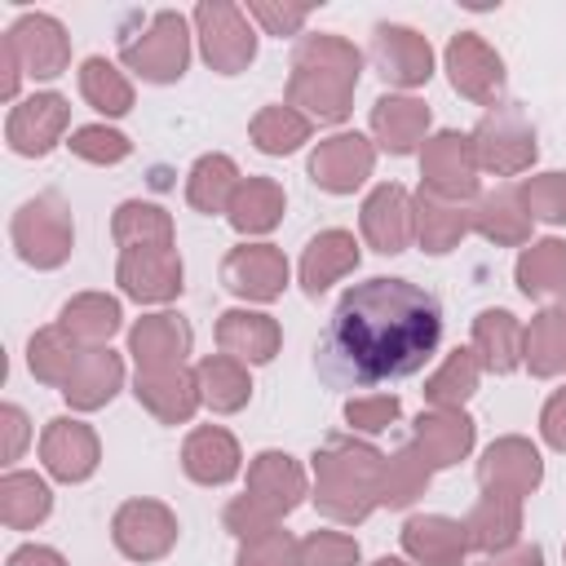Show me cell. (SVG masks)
<instances>
[{"instance_id": "obj_18", "label": "cell", "mask_w": 566, "mask_h": 566, "mask_svg": "<svg viewBox=\"0 0 566 566\" xmlns=\"http://www.w3.org/2000/svg\"><path fill=\"white\" fill-rule=\"evenodd\" d=\"M97 455H102L97 451V433L88 424L66 420V416L49 420V429L40 438V460L57 482H84L97 469Z\"/></svg>"}, {"instance_id": "obj_7", "label": "cell", "mask_w": 566, "mask_h": 566, "mask_svg": "<svg viewBox=\"0 0 566 566\" xmlns=\"http://www.w3.org/2000/svg\"><path fill=\"white\" fill-rule=\"evenodd\" d=\"M195 31L203 44V57L221 75H239L256 57V35L248 27V13L226 0H203L195 9Z\"/></svg>"}, {"instance_id": "obj_19", "label": "cell", "mask_w": 566, "mask_h": 566, "mask_svg": "<svg viewBox=\"0 0 566 566\" xmlns=\"http://www.w3.org/2000/svg\"><path fill=\"white\" fill-rule=\"evenodd\" d=\"M411 442L420 447V455H424L429 469H451V464L464 460L469 447H473V420H469L460 407L420 411L416 424H411Z\"/></svg>"}, {"instance_id": "obj_55", "label": "cell", "mask_w": 566, "mask_h": 566, "mask_svg": "<svg viewBox=\"0 0 566 566\" xmlns=\"http://www.w3.org/2000/svg\"><path fill=\"white\" fill-rule=\"evenodd\" d=\"M539 429H544V442L566 451V389H557L548 402H544V416H539Z\"/></svg>"}, {"instance_id": "obj_52", "label": "cell", "mask_w": 566, "mask_h": 566, "mask_svg": "<svg viewBox=\"0 0 566 566\" xmlns=\"http://www.w3.org/2000/svg\"><path fill=\"white\" fill-rule=\"evenodd\" d=\"M248 13L270 31V35H296L301 27H305V18H310V4H265V0H252L248 4Z\"/></svg>"}, {"instance_id": "obj_29", "label": "cell", "mask_w": 566, "mask_h": 566, "mask_svg": "<svg viewBox=\"0 0 566 566\" xmlns=\"http://www.w3.org/2000/svg\"><path fill=\"white\" fill-rule=\"evenodd\" d=\"M522 345H526V327L509 314V310H482L473 318V354L486 371L504 376L522 363Z\"/></svg>"}, {"instance_id": "obj_51", "label": "cell", "mask_w": 566, "mask_h": 566, "mask_svg": "<svg viewBox=\"0 0 566 566\" xmlns=\"http://www.w3.org/2000/svg\"><path fill=\"white\" fill-rule=\"evenodd\" d=\"M398 398L394 394H376V398H349L345 402V420L354 424V429H363V433H380V429H389L394 420H398Z\"/></svg>"}, {"instance_id": "obj_12", "label": "cell", "mask_w": 566, "mask_h": 566, "mask_svg": "<svg viewBox=\"0 0 566 566\" xmlns=\"http://www.w3.org/2000/svg\"><path fill=\"white\" fill-rule=\"evenodd\" d=\"M371 62L380 71L385 84H398V88H416L433 75V49L420 31L411 27H398V22H380L371 31Z\"/></svg>"}, {"instance_id": "obj_4", "label": "cell", "mask_w": 566, "mask_h": 566, "mask_svg": "<svg viewBox=\"0 0 566 566\" xmlns=\"http://www.w3.org/2000/svg\"><path fill=\"white\" fill-rule=\"evenodd\" d=\"M119 62L128 71H137L142 80L150 84H172L186 75V62H190V35H186V18L172 13V9H159L150 18V27L137 35H124L119 40Z\"/></svg>"}, {"instance_id": "obj_56", "label": "cell", "mask_w": 566, "mask_h": 566, "mask_svg": "<svg viewBox=\"0 0 566 566\" xmlns=\"http://www.w3.org/2000/svg\"><path fill=\"white\" fill-rule=\"evenodd\" d=\"M4 566H66V562H62V553L49 548V544H22V548L9 553Z\"/></svg>"}, {"instance_id": "obj_14", "label": "cell", "mask_w": 566, "mask_h": 566, "mask_svg": "<svg viewBox=\"0 0 566 566\" xmlns=\"http://www.w3.org/2000/svg\"><path fill=\"white\" fill-rule=\"evenodd\" d=\"M66 119H71V106H66L62 93H35V97H27V102H18V106L9 111L4 137H9V146H13L18 155L40 159V155H49V150L57 146Z\"/></svg>"}, {"instance_id": "obj_53", "label": "cell", "mask_w": 566, "mask_h": 566, "mask_svg": "<svg viewBox=\"0 0 566 566\" xmlns=\"http://www.w3.org/2000/svg\"><path fill=\"white\" fill-rule=\"evenodd\" d=\"M270 526H274V517H270L252 495H239V500L226 504V531H234L239 539L261 535V531H270Z\"/></svg>"}, {"instance_id": "obj_49", "label": "cell", "mask_w": 566, "mask_h": 566, "mask_svg": "<svg viewBox=\"0 0 566 566\" xmlns=\"http://www.w3.org/2000/svg\"><path fill=\"white\" fill-rule=\"evenodd\" d=\"M66 146H71L80 159H88V164H119V159H128V150H133V142H128L124 133L106 128V124H84V128H75Z\"/></svg>"}, {"instance_id": "obj_40", "label": "cell", "mask_w": 566, "mask_h": 566, "mask_svg": "<svg viewBox=\"0 0 566 566\" xmlns=\"http://www.w3.org/2000/svg\"><path fill=\"white\" fill-rule=\"evenodd\" d=\"M195 376H199V394H203V402H208L212 411H239V407L248 402V394H252V380H248L243 363L230 358V354H208V358H199Z\"/></svg>"}, {"instance_id": "obj_41", "label": "cell", "mask_w": 566, "mask_h": 566, "mask_svg": "<svg viewBox=\"0 0 566 566\" xmlns=\"http://www.w3.org/2000/svg\"><path fill=\"white\" fill-rule=\"evenodd\" d=\"M49 509H53V495L35 473H4L0 478V517H4V526L27 531V526L44 522Z\"/></svg>"}, {"instance_id": "obj_3", "label": "cell", "mask_w": 566, "mask_h": 566, "mask_svg": "<svg viewBox=\"0 0 566 566\" xmlns=\"http://www.w3.org/2000/svg\"><path fill=\"white\" fill-rule=\"evenodd\" d=\"M385 455L354 438H327L314 451V504L332 522H363L380 504Z\"/></svg>"}, {"instance_id": "obj_32", "label": "cell", "mask_w": 566, "mask_h": 566, "mask_svg": "<svg viewBox=\"0 0 566 566\" xmlns=\"http://www.w3.org/2000/svg\"><path fill=\"white\" fill-rule=\"evenodd\" d=\"M469 230H473V212H464L460 203H447V199H438V195H429V190L420 186V195H416V239H420L424 252L442 256V252H451Z\"/></svg>"}, {"instance_id": "obj_26", "label": "cell", "mask_w": 566, "mask_h": 566, "mask_svg": "<svg viewBox=\"0 0 566 566\" xmlns=\"http://www.w3.org/2000/svg\"><path fill=\"white\" fill-rule=\"evenodd\" d=\"M239 442L226 433V429H217V424H199L190 438H186V447H181V469H186V478H195V482H203V486H221V482H230L234 473H239Z\"/></svg>"}, {"instance_id": "obj_57", "label": "cell", "mask_w": 566, "mask_h": 566, "mask_svg": "<svg viewBox=\"0 0 566 566\" xmlns=\"http://www.w3.org/2000/svg\"><path fill=\"white\" fill-rule=\"evenodd\" d=\"M478 566H544V548H539V544H522V548L495 553V557H486V562H478Z\"/></svg>"}, {"instance_id": "obj_44", "label": "cell", "mask_w": 566, "mask_h": 566, "mask_svg": "<svg viewBox=\"0 0 566 566\" xmlns=\"http://www.w3.org/2000/svg\"><path fill=\"white\" fill-rule=\"evenodd\" d=\"M301 142H310V119L292 106H261L252 115V146L261 155H292Z\"/></svg>"}, {"instance_id": "obj_59", "label": "cell", "mask_w": 566, "mask_h": 566, "mask_svg": "<svg viewBox=\"0 0 566 566\" xmlns=\"http://www.w3.org/2000/svg\"><path fill=\"white\" fill-rule=\"evenodd\" d=\"M376 566H407V562H398V557H380Z\"/></svg>"}, {"instance_id": "obj_1", "label": "cell", "mask_w": 566, "mask_h": 566, "mask_svg": "<svg viewBox=\"0 0 566 566\" xmlns=\"http://www.w3.org/2000/svg\"><path fill=\"white\" fill-rule=\"evenodd\" d=\"M442 340V305L411 279H363L354 283L318 345L314 367L332 389H376L416 376Z\"/></svg>"}, {"instance_id": "obj_20", "label": "cell", "mask_w": 566, "mask_h": 566, "mask_svg": "<svg viewBox=\"0 0 566 566\" xmlns=\"http://www.w3.org/2000/svg\"><path fill=\"white\" fill-rule=\"evenodd\" d=\"M544 478L539 451L526 438H500L486 447L482 464H478V482L486 491H509V495H531Z\"/></svg>"}, {"instance_id": "obj_13", "label": "cell", "mask_w": 566, "mask_h": 566, "mask_svg": "<svg viewBox=\"0 0 566 566\" xmlns=\"http://www.w3.org/2000/svg\"><path fill=\"white\" fill-rule=\"evenodd\" d=\"M4 40H9L13 53H18L22 75L53 80V75H62L66 62H71V40H66L62 22L49 18V13H22V18L9 27Z\"/></svg>"}, {"instance_id": "obj_6", "label": "cell", "mask_w": 566, "mask_h": 566, "mask_svg": "<svg viewBox=\"0 0 566 566\" xmlns=\"http://www.w3.org/2000/svg\"><path fill=\"white\" fill-rule=\"evenodd\" d=\"M13 248L35 270H57L71 256V212L57 195H35L13 212Z\"/></svg>"}, {"instance_id": "obj_33", "label": "cell", "mask_w": 566, "mask_h": 566, "mask_svg": "<svg viewBox=\"0 0 566 566\" xmlns=\"http://www.w3.org/2000/svg\"><path fill=\"white\" fill-rule=\"evenodd\" d=\"M119 301L115 296H102V292H84V296H75V301H66L62 305V318H57V327L75 340V345H84V349H97V345H106L115 332H119Z\"/></svg>"}, {"instance_id": "obj_43", "label": "cell", "mask_w": 566, "mask_h": 566, "mask_svg": "<svg viewBox=\"0 0 566 566\" xmlns=\"http://www.w3.org/2000/svg\"><path fill=\"white\" fill-rule=\"evenodd\" d=\"M429 464H424V455H420V447L416 442H407V447H398L394 455H385V478H380V504H389V509H407L424 486H429Z\"/></svg>"}, {"instance_id": "obj_37", "label": "cell", "mask_w": 566, "mask_h": 566, "mask_svg": "<svg viewBox=\"0 0 566 566\" xmlns=\"http://www.w3.org/2000/svg\"><path fill=\"white\" fill-rule=\"evenodd\" d=\"M517 287L531 301L566 296V243L562 239H539L517 256Z\"/></svg>"}, {"instance_id": "obj_47", "label": "cell", "mask_w": 566, "mask_h": 566, "mask_svg": "<svg viewBox=\"0 0 566 566\" xmlns=\"http://www.w3.org/2000/svg\"><path fill=\"white\" fill-rule=\"evenodd\" d=\"M517 195H522V208L531 212V221H548V226H562L566 221V172L526 177L517 186Z\"/></svg>"}, {"instance_id": "obj_45", "label": "cell", "mask_w": 566, "mask_h": 566, "mask_svg": "<svg viewBox=\"0 0 566 566\" xmlns=\"http://www.w3.org/2000/svg\"><path fill=\"white\" fill-rule=\"evenodd\" d=\"M80 93L102 115H128V106H133V84L106 57H84V66H80Z\"/></svg>"}, {"instance_id": "obj_39", "label": "cell", "mask_w": 566, "mask_h": 566, "mask_svg": "<svg viewBox=\"0 0 566 566\" xmlns=\"http://www.w3.org/2000/svg\"><path fill=\"white\" fill-rule=\"evenodd\" d=\"M239 168H234V159L230 155H203L195 168H190V181H186V199H190V208H199V212H226L230 208V199H234V190H239Z\"/></svg>"}, {"instance_id": "obj_36", "label": "cell", "mask_w": 566, "mask_h": 566, "mask_svg": "<svg viewBox=\"0 0 566 566\" xmlns=\"http://www.w3.org/2000/svg\"><path fill=\"white\" fill-rule=\"evenodd\" d=\"M473 230L482 239H491V243L517 248V243L531 239V212L522 208V195L517 190H491L473 208Z\"/></svg>"}, {"instance_id": "obj_38", "label": "cell", "mask_w": 566, "mask_h": 566, "mask_svg": "<svg viewBox=\"0 0 566 566\" xmlns=\"http://www.w3.org/2000/svg\"><path fill=\"white\" fill-rule=\"evenodd\" d=\"M111 234L124 252H133V248H172V217L159 203L128 199V203H119V212L111 221Z\"/></svg>"}, {"instance_id": "obj_9", "label": "cell", "mask_w": 566, "mask_h": 566, "mask_svg": "<svg viewBox=\"0 0 566 566\" xmlns=\"http://www.w3.org/2000/svg\"><path fill=\"white\" fill-rule=\"evenodd\" d=\"M420 177H424V190L447 199V203H460L478 190V155H473V142L464 133H438L424 142L420 150Z\"/></svg>"}, {"instance_id": "obj_30", "label": "cell", "mask_w": 566, "mask_h": 566, "mask_svg": "<svg viewBox=\"0 0 566 566\" xmlns=\"http://www.w3.org/2000/svg\"><path fill=\"white\" fill-rule=\"evenodd\" d=\"M424 128H429V106L416 97H380L371 106V133L389 155H411L424 142Z\"/></svg>"}, {"instance_id": "obj_25", "label": "cell", "mask_w": 566, "mask_h": 566, "mask_svg": "<svg viewBox=\"0 0 566 566\" xmlns=\"http://www.w3.org/2000/svg\"><path fill=\"white\" fill-rule=\"evenodd\" d=\"M279 323L270 314H252V310H226L217 318V345L221 354L239 358V363H270L279 354Z\"/></svg>"}, {"instance_id": "obj_24", "label": "cell", "mask_w": 566, "mask_h": 566, "mask_svg": "<svg viewBox=\"0 0 566 566\" xmlns=\"http://www.w3.org/2000/svg\"><path fill=\"white\" fill-rule=\"evenodd\" d=\"M402 548L420 562V566H460L469 553V526L442 513L429 517H411L402 526Z\"/></svg>"}, {"instance_id": "obj_58", "label": "cell", "mask_w": 566, "mask_h": 566, "mask_svg": "<svg viewBox=\"0 0 566 566\" xmlns=\"http://www.w3.org/2000/svg\"><path fill=\"white\" fill-rule=\"evenodd\" d=\"M0 53H4V97L13 102V97H18V80H22V62H18V53H13L9 40L0 44Z\"/></svg>"}, {"instance_id": "obj_50", "label": "cell", "mask_w": 566, "mask_h": 566, "mask_svg": "<svg viewBox=\"0 0 566 566\" xmlns=\"http://www.w3.org/2000/svg\"><path fill=\"white\" fill-rule=\"evenodd\" d=\"M301 566H358V544L340 531H314L301 539Z\"/></svg>"}, {"instance_id": "obj_42", "label": "cell", "mask_w": 566, "mask_h": 566, "mask_svg": "<svg viewBox=\"0 0 566 566\" xmlns=\"http://www.w3.org/2000/svg\"><path fill=\"white\" fill-rule=\"evenodd\" d=\"M80 354H84V349H80L62 327H44V332H35V336H31L27 363H31V376H35V380L66 389V380H71V371H75Z\"/></svg>"}, {"instance_id": "obj_54", "label": "cell", "mask_w": 566, "mask_h": 566, "mask_svg": "<svg viewBox=\"0 0 566 566\" xmlns=\"http://www.w3.org/2000/svg\"><path fill=\"white\" fill-rule=\"evenodd\" d=\"M0 429H4V447H0V455H4V464H9V460H18L22 447H27V416H22V407L4 402V407H0Z\"/></svg>"}, {"instance_id": "obj_15", "label": "cell", "mask_w": 566, "mask_h": 566, "mask_svg": "<svg viewBox=\"0 0 566 566\" xmlns=\"http://www.w3.org/2000/svg\"><path fill=\"white\" fill-rule=\"evenodd\" d=\"M358 226H363V239L380 252V256H394L411 243L416 234V199L402 190V186H376L358 212Z\"/></svg>"}, {"instance_id": "obj_34", "label": "cell", "mask_w": 566, "mask_h": 566, "mask_svg": "<svg viewBox=\"0 0 566 566\" xmlns=\"http://www.w3.org/2000/svg\"><path fill=\"white\" fill-rule=\"evenodd\" d=\"M283 203L287 199H283V186L279 181H270V177H243L239 190H234V199H230V208H226V217H230V226L239 234H265V230L279 226Z\"/></svg>"}, {"instance_id": "obj_46", "label": "cell", "mask_w": 566, "mask_h": 566, "mask_svg": "<svg viewBox=\"0 0 566 566\" xmlns=\"http://www.w3.org/2000/svg\"><path fill=\"white\" fill-rule=\"evenodd\" d=\"M478 354H473V345L469 349H455L433 376H429V385H424V398L433 402V407H460L473 389H478Z\"/></svg>"}, {"instance_id": "obj_31", "label": "cell", "mask_w": 566, "mask_h": 566, "mask_svg": "<svg viewBox=\"0 0 566 566\" xmlns=\"http://www.w3.org/2000/svg\"><path fill=\"white\" fill-rule=\"evenodd\" d=\"M119 385H124V363H119V354H111L106 345H97V349H84V354H80V363H75V371H71V380H66L62 394H66L71 407L93 411V407L111 402Z\"/></svg>"}, {"instance_id": "obj_8", "label": "cell", "mask_w": 566, "mask_h": 566, "mask_svg": "<svg viewBox=\"0 0 566 566\" xmlns=\"http://www.w3.org/2000/svg\"><path fill=\"white\" fill-rule=\"evenodd\" d=\"M447 75L451 88L478 106H500L504 93V62L500 53L478 35V31H460L447 44Z\"/></svg>"}, {"instance_id": "obj_35", "label": "cell", "mask_w": 566, "mask_h": 566, "mask_svg": "<svg viewBox=\"0 0 566 566\" xmlns=\"http://www.w3.org/2000/svg\"><path fill=\"white\" fill-rule=\"evenodd\" d=\"M522 363L531 367V376H557L566 371V301L548 305L531 318L526 327V345H522Z\"/></svg>"}, {"instance_id": "obj_23", "label": "cell", "mask_w": 566, "mask_h": 566, "mask_svg": "<svg viewBox=\"0 0 566 566\" xmlns=\"http://www.w3.org/2000/svg\"><path fill=\"white\" fill-rule=\"evenodd\" d=\"M137 402L164 420V424H177V420H190L195 407L203 402L199 394V376L186 371V367H164V371H137Z\"/></svg>"}, {"instance_id": "obj_28", "label": "cell", "mask_w": 566, "mask_h": 566, "mask_svg": "<svg viewBox=\"0 0 566 566\" xmlns=\"http://www.w3.org/2000/svg\"><path fill=\"white\" fill-rule=\"evenodd\" d=\"M358 265V243L349 230H323L305 243V256H301V287L310 296L327 292L340 274H349Z\"/></svg>"}, {"instance_id": "obj_5", "label": "cell", "mask_w": 566, "mask_h": 566, "mask_svg": "<svg viewBox=\"0 0 566 566\" xmlns=\"http://www.w3.org/2000/svg\"><path fill=\"white\" fill-rule=\"evenodd\" d=\"M469 142H473L478 168H486L495 177H517L535 164V128L517 102H500L491 115H482V124L469 133Z\"/></svg>"}, {"instance_id": "obj_48", "label": "cell", "mask_w": 566, "mask_h": 566, "mask_svg": "<svg viewBox=\"0 0 566 566\" xmlns=\"http://www.w3.org/2000/svg\"><path fill=\"white\" fill-rule=\"evenodd\" d=\"M239 566H301V544H296L287 531L270 526V531L243 539Z\"/></svg>"}, {"instance_id": "obj_11", "label": "cell", "mask_w": 566, "mask_h": 566, "mask_svg": "<svg viewBox=\"0 0 566 566\" xmlns=\"http://www.w3.org/2000/svg\"><path fill=\"white\" fill-rule=\"evenodd\" d=\"M376 164V146L363 133H336L314 146L310 155V181L327 195H354Z\"/></svg>"}, {"instance_id": "obj_21", "label": "cell", "mask_w": 566, "mask_h": 566, "mask_svg": "<svg viewBox=\"0 0 566 566\" xmlns=\"http://www.w3.org/2000/svg\"><path fill=\"white\" fill-rule=\"evenodd\" d=\"M248 495L279 522L283 513H292L305 495V473L287 451H261L248 464Z\"/></svg>"}, {"instance_id": "obj_16", "label": "cell", "mask_w": 566, "mask_h": 566, "mask_svg": "<svg viewBox=\"0 0 566 566\" xmlns=\"http://www.w3.org/2000/svg\"><path fill=\"white\" fill-rule=\"evenodd\" d=\"M221 283L248 301H274L287 287V261L274 243H243L221 261Z\"/></svg>"}, {"instance_id": "obj_10", "label": "cell", "mask_w": 566, "mask_h": 566, "mask_svg": "<svg viewBox=\"0 0 566 566\" xmlns=\"http://www.w3.org/2000/svg\"><path fill=\"white\" fill-rule=\"evenodd\" d=\"M111 539L133 562H155L177 544V517L159 500H124L111 522Z\"/></svg>"}, {"instance_id": "obj_2", "label": "cell", "mask_w": 566, "mask_h": 566, "mask_svg": "<svg viewBox=\"0 0 566 566\" xmlns=\"http://www.w3.org/2000/svg\"><path fill=\"white\" fill-rule=\"evenodd\" d=\"M363 53L340 35H305L292 53L287 106H305L314 119L336 124L349 115Z\"/></svg>"}, {"instance_id": "obj_22", "label": "cell", "mask_w": 566, "mask_h": 566, "mask_svg": "<svg viewBox=\"0 0 566 566\" xmlns=\"http://www.w3.org/2000/svg\"><path fill=\"white\" fill-rule=\"evenodd\" d=\"M128 349L137 358V371L181 367L190 354V323L181 314H150L128 332Z\"/></svg>"}, {"instance_id": "obj_17", "label": "cell", "mask_w": 566, "mask_h": 566, "mask_svg": "<svg viewBox=\"0 0 566 566\" xmlns=\"http://www.w3.org/2000/svg\"><path fill=\"white\" fill-rule=\"evenodd\" d=\"M115 279L133 301H172L181 292V256L177 248H133L119 256Z\"/></svg>"}, {"instance_id": "obj_27", "label": "cell", "mask_w": 566, "mask_h": 566, "mask_svg": "<svg viewBox=\"0 0 566 566\" xmlns=\"http://www.w3.org/2000/svg\"><path fill=\"white\" fill-rule=\"evenodd\" d=\"M469 548L478 553H504L522 531V495L486 491L469 513Z\"/></svg>"}]
</instances>
